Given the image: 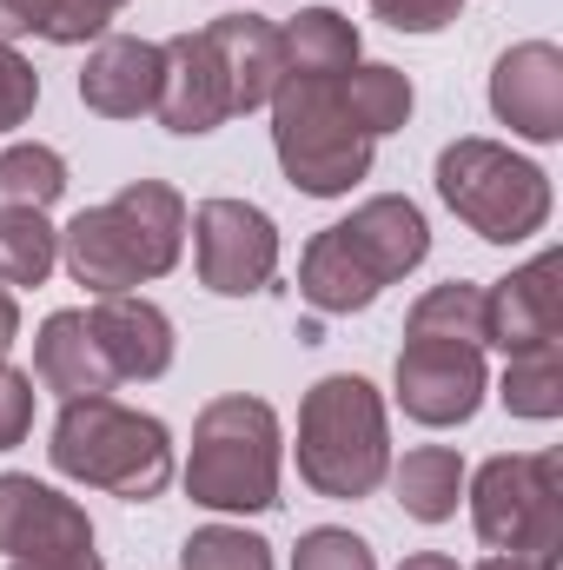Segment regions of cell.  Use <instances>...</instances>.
<instances>
[{
  "mask_svg": "<svg viewBox=\"0 0 563 570\" xmlns=\"http://www.w3.org/2000/svg\"><path fill=\"white\" fill-rule=\"evenodd\" d=\"M392 484H398L405 518L444 524V518H457V498H464V458L451 444H418V451H405V464L392 471Z\"/></svg>",
  "mask_w": 563,
  "mask_h": 570,
  "instance_id": "20",
  "label": "cell"
},
{
  "mask_svg": "<svg viewBox=\"0 0 563 570\" xmlns=\"http://www.w3.org/2000/svg\"><path fill=\"white\" fill-rule=\"evenodd\" d=\"M424 253H431L424 213L412 199H398V193H378V199H365L352 219L325 226V233L305 246V259H298V292H305L312 312L352 318V312H365L392 279H405L412 266H424Z\"/></svg>",
  "mask_w": 563,
  "mask_h": 570,
  "instance_id": "2",
  "label": "cell"
},
{
  "mask_svg": "<svg viewBox=\"0 0 563 570\" xmlns=\"http://www.w3.org/2000/svg\"><path fill=\"white\" fill-rule=\"evenodd\" d=\"M60 266V233L47 213H0V285H47Z\"/></svg>",
  "mask_w": 563,
  "mask_h": 570,
  "instance_id": "26",
  "label": "cell"
},
{
  "mask_svg": "<svg viewBox=\"0 0 563 570\" xmlns=\"http://www.w3.org/2000/svg\"><path fill=\"white\" fill-rule=\"evenodd\" d=\"M33 100H40V73H33L20 53H13V40H0V134L27 127Z\"/></svg>",
  "mask_w": 563,
  "mask_h": 570,
  "instance_id": "29",
  "label": "cell"
},
{
  "mask_svg": "<svg viewBox=\"0 0 563 570\" xmlns=\"http://www.w3.org/2000/svg\"><path fill=\"white\" fill-rule=\"evenodd\" d=\"M392 471L385 399L358 372H332L298 405V478L318 498H372Z\"/></svg>",
  "mask_w": 563,
  "mask_h": 570,
  "instance_id": "5",
  "label": "cell"
},
{
  "mask_svg": "<svg viewBox=\"0 0 563 570\" xmlns=\"http://www.w3.org/2000/svg\"><path fill=\"white\" fill-rule=\"evenodd\" d=\"M80 100L100 120H140V114H152V100H159V47L134 40V33H107L87 53Z\"/></svg>",
  "mask_w": 563,
  "mask_h": 570,
  "instance_id": "17",
  "label": "cell"
},
{
  "mask_svg": "<svg viewBox=\"0 0 563 570\" xmlns=\"http://www.w3.org/2000/svg\"><path fill=\"white\" fill-rule=\"evenodd\" d=\"M464 0H372V13L398 33H444Z\"/></svg>",
  "mask_w": 563,
  "mask_h": 570,
  "instance_id": "30",
  "label": "cell"
},
{
  "mask_svg": "<svg viewBox=\"0 0 563 570\" xmlns=\"http://www.w3.org/2000/svg\"><path fill=\"white\" fill-rule=\"evenodd\" d=\"M471 524L477 538L524 570L563 564V458L557 451H517L491 458L471 478Z\"/></svg>",
  "mask_w": 563,
  "mask_h": 570,
  "instance_id": "7",
  "label": "cell"
},
{
  "mask_svg": "<svg viewBox=\"0 0 563 570\" xmlns=\"http://www.w3.org/2000/svg\"><path fill=\"white\" fill-rule=\"evenodd\" d=\"M477 570H524V564H511V558H491V564H477Z\"/></svg>",
  "mask_w": 563,
  "mask_h": 570,
  "instance_id": "34",
  "label": "cell"
},
{
  "mask_svg": "<svg viewBox=\"0 0 563 570\" xmlns=\"http://www.w3.org/2000/svg\"><path fill=\"white\" fill-rule=\"evenodd\" d=\"M120 7L127 0H0V40L40 33L53 47H80V40H100Z\"/></svg>",
  "mask_w": 563,
  "mask_h": 570,
  "instance_id": "19",
  "label": "cell"
},
{
  "mask_svg": "<svg viewBox=\"0 0 563 570\" xmlns=\"http://www.w3.org/2000/svg\"><path fill=\"white\" fill-rule=\"evenodd\" d=\"M504 405H511V419H557L563 412V338L511 352V365H504Z\"/></svg>",
  "mask_w": 563,
  "mask_h": 570,
  "instance_id": "22",
  "label": "cell"
},
{
  "mask_svg": "<svg viewBox=\"0 0 563 570\" xmlns=\"http://www.w3.org/2000/svg\"><path fill=\"white\" fill-rule=\"evenodd\" d=\"M285 40V73H352L358 67V27L338 7H305L292 27H279Z\"/></svg>",
  "mask_w": 563,
  "mask_h": 570,
  "instance_id": "21",
  "label": "cell"
},
{
  "mask_svg": "<svg viewBox=\"0 0 563 570\" xmlns=\"http://www.w3.org/2000/svg\"><path fill=\"white\" fill-rule=\"evenodd\" d=\"M372 134L345 100V73H279L273 153L305 199H338L372 173Z\"/></svg>",
  "mask_w": 563,
  "mask_h": 570,
  "instance_id": "3",
  "label": "cell"
},
{
  "mask_svg": "<svg viewBox=\"0 0 563 570\" xmlns=\"http://www.w3.org/2000/svg\"><path fill=\"white\" fill-rule=\"evenodd\" d=\"M179 564L186 570H273V544L239 531V524H206L179 544Z\"/></svg>",
  "mask_w": 563,
  "mask_h": 570,
  "instance_id": "27",
  "label": "cell"
},
{
  "mask_svg": "<svg viewBox=\"0 0 563 570\" xmlns=\"http://www.w3.org/2000/svg\"><path fill=\"white\" fill-rule=\"evenodd\" d=\"M33 431V379L0 358V451H13Z\"/></svg>",
  "mask_w": 563,
  "mask_h": 570,
  "instance_id": "31",
  "label": "cell"
},
{
  "mask_svg": "<svg viewBox=\"0 0 563 570\" xmlns=\"http://www.w3.org/2000/svg\"><path fill=\"white\" fill-rule=\"evenodd\" d=\"M87 312H93V325H100V338H107V352H113V365H120V385L159 379V372L172 365V318H166L152 298L113 292V298H100V305H87Z\"/></svg>",
  "mask_w": 563,
  "mask_h": 570,
  "instance_id": "18",
  "label": "cell"
},
{
  "mask_svg": "<svg viewBox=\"0 0 563 570\" xmlns=\"http://www.w3.org/2000/svg\"><path fill=\"white\" fill-rule=\"evenodd\" d=\"M405 332H431V338H464V345H491V332H484V285H471V279H444V285H431L418 305H412Z\"/></svg>",
  "mask_w": 563,
  "mask_h": 570,
  "instance_id": "25",
  "label": "cell"
},
{
  "mask_svg": "<svg viewBox=\"0 0 563 570\" xmlns=\"http://www.w3.org/2000/svg\"><path fill=\"white\" fill-rule=\"evenodd\" d=\"M192 253H199V285L219 298L266 292L279 273V226L273 213L246 199H206L192 213Z\"/></svg>",
  "mask_w": 563,
  "mask_h": 570,
  "instance_id": "10",
  "label": "cell"
},
{
  "mask_svg": "<svg viewBox=\"0 0 563 570\" xmlns=\"http://www.w3.org/2000/svg\"><path fill=\"white\" fill-rule=\"evenodd\" d=\"M0 558L27 570H107L93 551L87 511L20 471L0 478Z\"/></svg>",
  "mask_w": 563,
  "mask_h": 570,
  "instance_id": "9",
  "label": "cell"
},
{
  "mask_svg": "<svg viewBox=\"0 0 563 570\" xmlns=\"http://www.w3.org/2000/svg\"><path fill=\"white\" fill-rule=\"evenodd\" d=\"M186 246V199L166 179H134L113 199L73 213V226L60 233V259L73 285H87L93 298L134 292L146 279H166L179 266Z\"/></svg>",
  "mask_w": 563,
  "mask_h": 570,
  "instance_id": "1",
  "label": "cell"
},
{
  "mask_svg": "<svg viewBox=\"0 0 563 570\" xmlns=\"http://www.w3.org/2000/svg\"><path fill=\"white\" fill-rule=\"evenodd\" d=\"M67 193V159L53 146H7L0 153V213H47Z\"/></svg>",
  "mask_w": 563,
  "mask_h": 570,
  "instance_id": "23",
  "label": "cell"
},
{
  "mask_svg": "<svg viewBox=\"0 0 563 570\" xmlns=\"http://www.w3.org/2000/svg\"><path fill=\"white\" fill-rule=\"evenodd\" d=\"M484 332L504 352L563 338V253H537L531 266H517L511 279L484 292Z\"/></svg>",
  "mask_w": 563,
  "mask_h": 570,
  "instance_id": "14",
  "label": "cell"
},
{
  "mask_svg": "<svg viewBox=\"0 0 563 570\" xmlns=\"http://www.w3.org/2000/svg\"><path fill=\"white\" fill-rule=\"evenodd\" d=\"M398 570H457V564H451L444 551H418V558H405Z\"/></svg>",
  "mask_w": 563,
  "mask_h": 570,
  "instance_id": "33",
  "label": "cell"
},
{
  "mask_svg": "<svg viewBox=\"0 0 563 570\" xmlns=\"http://www.w3.org/2000/svg\"><path fill=\"white\" fill-rule=\"evenodd\" d=\"M7 570H27V564H7Z\"/></svg>",
  "mask_w": 563,
  "mask_h": 570,
  "instance_id": "35",
  "label": "cell"
},
{
  "mask_svg": "<svg viewBox=\"0 0 563 570\" xmlns=\"http://www.w3.org/2000/svg\"><path fill=\"white\" fill-rule=\"evenodd\" d=\"M345 100H352V114L365 120L372 140H385V134H398L412 120V80L398 67H385V60H358L345 73Z\"/></svg>",
  "mask_w": 563,
  "mask_h": 570,
  "instance_id": "24",
  "label": "cell"
},
{
  "mask_svg": "<svg viewBox=\"0 0 563 570\" xmlns=\"http://www.w3.org/2000/svg\"><path fill=\"white\" fill-rule=\"evenodd\" d=\"M398 405L418 425H437V431L464 425L484 405V345L405 332V352H398Z\"/></svg>",
  "mask_w": 563,
  "mask_h": 570,
  "instance_id": "11",
  "label": "cell"
},
{
  "mask_svg": "<svg viewBox=\"0 0 563 570\" xmlns=\"http://www.w3.org/2000/svg\"><path fill=\"white\" fill-rule=\"evenodd\" d=\"M292 570H378V558H372L365 538H352V531H338V524H318V531L298 538Z\"/></svg>",
  "mask_w": 563,
  "mask_h": 570,
  "instance_id": "28",
  "label": "cell"
},
{
  "mask_svg": "<svg viewBox=\"0 0 563 570\" xmlns=\"http://www.w3.org/2000/svg\"><path fill=\"white\" fill-rule=\"evenodd\" d=\"M33 372L60 399H113L120 392V365H113L93 312H53L33 338Z\"/></svg>",
  "mask_w": 563,
  "mask_h": 570,
  "instance_id": "15",
  "label": "cell"
},
{
  "mask_svg": "<svg viewBox=\"0 0 563 570\" xmlns=\"http://www.w3.org/2000/svg\"><path fill=\"white\" fill-rule=\"evenodd\" d=\"M226 67V87H233V114H253V107H273L279 94V73H285V40L273 20L259 13H219L199 27Z\"/></svg>",
  "mask_w": 563,
  "mask_h": 570,
  "instance_id": "16",
  "label": "cell"
},
{
  "mask_svg": "<svg viewBox=\"0 0 563 570\" xmlns=\"http://www.w3.org/2000/svg\"><path fill=\"white\" fill-rule=\"evenodd\" d=\"M47 458L60 478L113 491L127 504H146L172 484V431L120 399H67Z\"/></svg>",
  "mask_w": 563,
  "mask_h": 570,
  "instance_id": "4",
  "label": "cell"
},
{
  "mask_svg": "<svg viewBox=\"0 0 563 570\" xmlns=\"http://www.w3.org/2000/svg\"><path fill=\"white\" fill-rule=\"evenodd\" d=\"M491 114L537 146H551L563 134V53L551 40H517L511 53H497Z\"/></svg>",
  "mask_w": 563,
  "mask_h": 570,
  "instance_id": "13",
  "label": "cell"
},
{
  "mask_svg": "<svg viewBox=\"0 0 563 570\" xmlns=\"http://www.w3.org/2000/svg\"><path fill=\"white\" fill-rule=\"evenodd\" d=\"M437 193L444 206L491 246H517L544 233L551 219V179L544 166L517 159L497 140H451L437 153Z\"/></svg>",
  "mask_w": 563,
  "mask_h": 570,
  "instance_id": "8",
  "label": "cell"
},
{
  "mask_svg": "<svg viewBox=\"0 0 563 570\" xmlns=\"http://www.w3.org/2000/svg\"><path fill=\"white\" fill-rule=\"evenodd\" d=\"M13 338H20V305H13V285H0V358Z\"/></svg>",
  "mask_w": 563,
  "mask_h": 570,
  "instance_id": "32",
  "label": "cell"
},
{
  "mask_svg": "<svg viewBox=\"0 0 563 570\" xmlns=\"http://www.w3.org/2000/svg\"><path fill=\"white\" fill-rule=\"evenodd\" d=\"M186 491L206 511H273L279 504V419L266 399L226 392L199 412Z\"/></svg>",
  "mask_w": 563,
  "mask_h": 570,
  "instance_id": "6",
  "label": "cell"
},
{
  "mask_svg": "<svg viewBox=\"0 0 563 570\" xmlns=\"http://www.w3.org/2000/svg\"><path fill=\"white\" fill-rule=\"evenodd\" d=\"M152 114H159L166 134H186V140L233 120V87H226V67H219L206 33H172L159 47V100H152Z\"/></svg>",
  "mask_w": 563,
  "mask_h": 570,
  "instance_id": "12",
  "label": "cell"
}]
</instances>
